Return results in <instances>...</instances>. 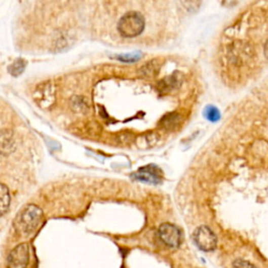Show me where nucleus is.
Wrapping results in <instances>:
<instances>
[{
  "label": "nucleus",
  "mask_w": 268,
  "mask_h": 268,
  "mask_svg": "<svg viewBox=\"0 0 268 268\" xmlns=\"http://www.w3.org/2000/svg\"><path fill=\"white\" fill-rule=\"evenodd\" d=\"M43 220L42 210L35 206V204H28L14 220L13 226L18 235L22 237H27L34 234Z\"/></svg>",
  "instance_id": "f257e3e1"
},
{
  "label": "nucleus",
  "mask_w": 268,
  "mask_h": 268,
  "mask_svg": "<svg viewBox=\"0 0 268 268\" xmlns=\"http://www.w3.org/2000/svg\"><path fill=\"white\" fill-rule=\"evenodd\" d=\"M145 28V19L143 16L136 12L125 14L120 19L118 30L121 36L125 38H134L143 33Z\"/></svg>",
  "instance_id": "f03ea898"
},
{
  "label": "nucleus",
  "mask_w": 268,
  "mask_h": 268,
  "mask_svg": "<svg viewBox=\"0 0 268 268\" xmlns=\"http://www.w3.org/2000/svg\"><path fill=\"white\" fill-rule=\"evenodd\" d=\"M34 100L43 109L51 108L56 101V87L53 82H43L34 91Z\"/></svg>",
  "instance_id": "7ed1b4c3"
},
{
  "label": "nucleus",
  "mask_w": 268,
  "mask_h": 268,
  "mask_svg": "<svg viewBox=\"0 0 268 268\" xmlns=\"http://www.w3.org/2000/svg\"><path fill=\"white\" fill-rule=\"evenodd\" d=\"M193 240L196 246L202 251H213L217 247V237L214 232L206 226H199L193 234Z\"/></svg>",
  "instance_id": "20e7f679"
},
{
  "label": "nucleus",
  "mask_w": 268,
  "mask_h": 268,
  "mask_svg": "<svg viewBox=\"0 0 268 268\" xmlns=\"http://www.w3.org/2000/svg\"><path fill=\"white\" fill-rule=\"evenodd\" d=\"M160 239L169 247L177 248L180 246L182 241V236L180 229L171 223H163L159 228Z\"/></svg>",
  "instance_id": "39448f33"
},
{
  "label": "nucleus",
  "mask_w": 268,
  "mask_h": 268,
  "mask_svg": "<svg viewBox=\"0 0 268 268\" xmlns=\"http://www.w3.org/2000/svg\"><path fill=\"white\" fill-rule=\"evenodd\" d=\"M29 261V247L26 243L16 246L8 257V268H26Z\"/></svg>",
  "instance_id": "423d86ee"
},
{
  "label": "nucleus",
  "mask_w": 268,
  "mask_h": 268,
  "mask_svg": "<svg viewBox=\"0 0 268 268\" xmlns=\"http://www.w3.org/2000/svg\"><path fill=\"white\" fill-rule=\"evenodd\" d=\"M132 177L139 181L157 184L162 181L163 173L161 169L156 166H147L140 168L136 173H134Z\"/></svg>",
  "instance_id": "0eeeda50"
},
{
  "label": "nucleus",
  "mask_w": 268,
  "mask_h": 268,
  "mask_svg": "<svg viewBox=\"0 0 268 268\" xmlns=\"http://www.w3.org/2000/svg\"><path fill=\"white\" fill-rule=\"evenodd\" d=\"M16 149V141L13 131L9 129L0 130V154L8 156Z\"/></svg>",
  "instance_id": "6e6552de"
},
{
  "label": "nucleus",
  "mask_w": 268,
  "mask_h": 268,
  "mask_svg": "<svg viewBox=\"0 0 268 268\" xmlns=\"http://www.w3.org/2000/svg\"><path fill=\"white\" fill-rule=\"evenodd\" d=\"M183 123V118L177 112H171L164 116L160 122V126L167 131H174L178 129Z\"/></svg>",
  "instance_id": "1a4fd4ad"
},
{
  "label": "nucleus",
  "mask_w": 268,
  "mask_h": 268,
  "mask_svg": "<svg viewBox=\"0 0 268 268\" xmlns=\"http://www.w3.org/2000/svg\"><path fill=\"white\" fill-rule=\"evenodd\" d=\"M10 203H11V196L9 188L6 184L0 183V217L8 212L10 208Z\"/></svg>",
  "instance_id": "9d476101"
},
{
  "label": "nucleus",
  "mask_w": 268,
  "mask_h": 268,
  "mask_svg": "<svg viewBox=\"0 0 268 268\" xmlns=\"http://www.w3.org/2000/svg\"><path fill=\"white\" fill-rule=\"evenodd\" d=\"M180 85V80L176 74H172L168 78H166L165 80L161 83V89H164L166 91H171L173 89H175L179 87Z\"/></svg>",
  "instance_id": "9b49d317"
},
{
  "label": "nucleus",
  "mask_w": 268,
  "mask_h": 268,
  "mask_svg": "<svg viewBox=\"0 0 268 268\" xmlns=\"http://www.w3.org/2000/svg\"><path fill=\"white\" fill-rule=\"evenodd\" d=\"M25 67H26V62L23 59H17L9 66V72L13 76H18L23 73Z\"/></svg>",
  "instance_id": "f8f14e48"
},
{
  "label": "nucleus",
  "mask_w": 268,
  "mask_h": 268,
  "mask_svg": "<svg viewBox=\"0 0 268 268\" xmlns=\"http://www.w3.org/2000/svg\"><path fill=\"white\" fill-rule=\"evenodd\" d=\"M161 68V64L159 61H150L147 64L141 68V73H143L144 76H153L157 73V70Z\"/></svg>",
  "instance_id": "ddd939ff"
},
{
  "label": "nucleus",
  "mask_w": 268,
  "mask_h": 268,
  "mask_svg": "<svg viewBox=\"0 0 268 268\" xmlns=\"http://www.w3.org/2000/svg\"><path fill=\"white\" fill-rule=\"evenodd\" d=\"M204 116H206L208 121L212 123H216L220 120V112L215 106H208L204 110Z\"/></svg>",
  "instance_id": "4468645a"
},
{
  "label": "nucleus",
  "mask_w": 268,
  "mask_h": 268,
  "mask_svg": "<svg viewBox=\"0 0 268 268\" xmlns=\"http://www.w3.org/2000/svg\"><path fill=\"white\" fill-rule=\"evenodd\" d=\"M71 106L74 108L75 111H86L87 108H88V105L87 103L85 102V100L83 98H73L72 102H71Z\"/></svg>",
  "instance_id": "2eb2a0df"
},
{
  "label": "nucleus",
  "mask_w": 268,
  "mask_h": 268,
  "mask_svg": "<svg viewBox=\"0 0 268 268\" xmlns=\"http://www.w3.org/2000/svg\"><path fill=\"white\" fill-rule=\"evenodd\" d=\"M117 60H120L122 62H126V63H131V62H135L137 60L140 59V54H126V55H121L116 57Z\"/></svg>",
  "instance_id": "dca6fc26"
},
{
  "label": "nucleus",
  "mask_w": 268,
  "mask_h": 268,
  "mask_svg": "<svg viewBox=\"0 0 268 268\" xmlns=\"http://www.w3.org/2000/svg\"><path fill=\"white\" fill-rule=\"evenodd\" d=\"M233 268H257L254 264H251L248 261L245 260H236L233 264Z\"/></svg>",
  "instance_id": "f3484780"
},
{
  "label": "nucleus",
  "mask_w": 268,
  "mask_h": 268,
  "mask_svg": "<svg viewBox=\"0 0 268 268\" xmlns=\"http://www.w3.org/2000/svg\"><path fill=\"white\" fill-rule=\"evenodd\" d=\"M133 138V135L131 134V133H122V134H120L119 136H118V140L119 141H121V140H123V143L122 144H126V143H129V141L131 140Z\"/></svg>",
  "instance_id": "a211bd4d"
}]
</instances>
